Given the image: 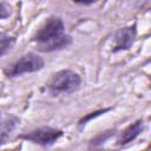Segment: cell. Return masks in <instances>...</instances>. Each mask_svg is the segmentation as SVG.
<instances>
[{
  "mask_svg": "<svg viewBox=\"0 0 151 151\" xmlns=\"http://www.w3.org/2000/svg\"><path fill=\"white\" fill-rule=\"evenodd\" d=\"M19 123L20 119L13 114L9 113L0 114V146L8 140L11 133L15 130Z\"/></svg>",
  "mask_w": 151,
  "mask_h": 151,
  "instance_id": "6",
  "label": "cell"
},
{
  "mask_svg": "<svg viewBox=\"0 0 151 151\" xmlns=\"http://www.w3.org/2000/svg\"><path fill=\"white\" fill-rule=\"evenodd\" d=\"M81 85V78L71 70H61L54 73L48 83L52 94H68L77 91Z\"/></svg>",
  "mask_w": 151,
  "mask_h": 151,
  "instance_id": "2",
  "label": "cell"
},
{
  "mask_svg": "<svg viewBox=\"0 0 151 151\" xmlns=\"http://www.w3.org/2000/svg\"><path fill=\"white\" fill-rule=\"evenodd\" d=\"M65 26L60 18H48L41 28L33 37V41L37 42V48L41 52H52L55 50L68 46L72 41L71 37L64 33Z\"/></svg>",
  "mask_w": 151,
  "mask_h": 151,
  "instance_id": "1",
  "label": "cell"
},
{
  "mask_svg": "<svg viewBox=\"0 0 151 151\" xmlns=\"http://www.w3.org/2000/svg\"><path fill=\"white\" fill-rule=\"evenodd\" d=\"M11 15V6L6 2L0 4V19H6Z\"/></svg>",
  "mask_w": 151,
  "mask_h": 151,
  "instance_id": "11",
  "label": "cell"
},
{
  "mask_svg": "<svg viewBox=\"0 0 151 151\" xmlns=\"http://www.w3.org/2000/svg\"><path fill=\"white\" fill-rule=\"evenodd\" d=\"M136 38V26H130V27H123L119 28L114 33V42H113V52L123 51V50H129Z\"/></svg>",
  "mask_w": 151,
  "mask_h": 151,
  "instance_id": "5",
  "label": "cell"
},
{
  "mask_svg": "<svg viewBox=\"0 0 151 151\" xmlns=\"http://www.w3.org/2000/svg\"><path fill=\"white\" fill-rule=\"evenodd\" d=\"M113 133H114V131H107V132H104V133L99 134L98 137H96L94 139H92V140H91V144H92V145H99V144L104 143L105 140H107L111 136H113Z\"/></svg>",
  "mask_w": 151,
  "mask_h": 151,
  "instance_id": "9",
  "label": "cell"
},
{
  "mask_svg": "<svg viewBox=\"0 0 151 151\" xmlns=\"http://www.w3.org/2000/svg\"><path fill=\"white\" fill-rule=\"evenodd\" d=\"M143 130H144V122L142 119H139V120L134 122L133 124L129 125L120 133V136H119V138L117 140L118 145H125V144L132 142L133 139H136L143 132Z\"/></svg>",
  "mask_w": 151,
  "mask_h": 151,
  "instance_id": "7",
  "label": "cell"
},
{
  "mask_svg": "<svg viewBox=\"0 0 151 151\" xmlns=\"http://www.w3.org/2000/svg\"><path fill=\"white\" fill-rule=\"evenodd\" d=\"M74 2H79V4H85V5H90V4H92V2H94V1H97V0H73Z\"/></svg>",
  "mask_w": 151,
  "mask_h": 151,
  "instance_id": "12",
  "label": "cell"
},
{
  "mask_svg": "<svg viewBox=\"0 0 151 151\" xmlns=\"http://www.w3.org/2000/svg\"><path fill=\"white\" fill-rule=\"evenodd\" d=\"M15 41L17 39L14 37H11L5 33H0V57L5 55L8 51H11Z\"/></svg>",
  "mask_w": 151,
  "mask_h": 151,
  "instance_id": "8",
  "label": "cell"
},
{
  "mask_svg": "<svg viewBox=\"0 0 151 151\" xmlns=\"http://www.w3.org/2000/svg\"><path fill=\"white\" fill-rule=\"evenodd\" d=\"M110 109H104V110H99V111H96V112H92L91 114H88V116H86V117H83L80 120H79V125L80 126H83V125H85L88 120H91L92 118H96V117H98V116H100L101 113H105L106 111H109Z\"/></svg>",
  "mask_w": 151,
  "mask_h": 151,
  "instance_id": "10",
  "label": "cell"
},
{
  "mask_svg": "<svg viewBox=\"0 0 151 151\" xmlns=\"http://www.w3.org/2000/svg\"><path fill=\"white\" fill-rule=\"evenodd\" d=\"M63 136V131L59 129H53L50 126H42L34 131H31L26 134H21L20 138L32 142L34 144L41 146H51L53 145L60 137Z\"/></svg>",
  "mask_w": 151,
  "mask_h": 151,
  "instance_id": "4",
  "label": "cell"
},
{
  "mask_svg": "<svg viewBox=\"0 0 151 151\" xmlns=\"http://www.w3.org/2000/svg\"><path fill=\"white\" fill-rule=\"evenodd\" d=\"M44 67V60L41 57H39L38 54L34 53H28L22 55L20 59H18L17 61H14L13 64L8 65L5 70L4 73L9 77H18L25 73H32V72H37L39 70H41Z\"/></svg>",
  "mask_w": 151,
  "mask_h": 151,
  "instance_id": "3",
  "label": "cell"
}]
</instances>
